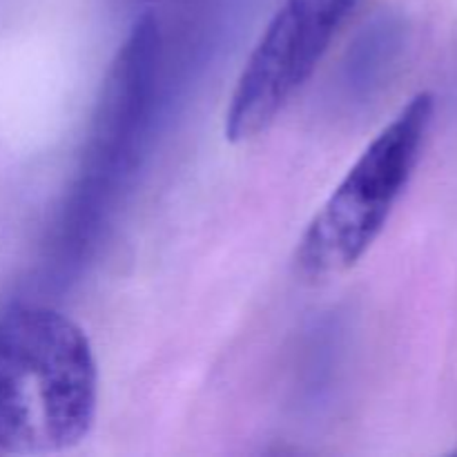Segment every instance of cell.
<instances>
[{
	"instance_id": "cell-2",
	"label": "cell",
	"mask_w": 457,
	"mask_h": 457,
	"mask_svg": "<svg viewBox=\"0 0 457 457\" xmlns=\"http://www.w3.org/2000/svg\"><path fill=\"white\" fill-rule=\"evenodd\" d=\"M433 119L436 96L420 92L366 145L299 237L293 257L299 279L324 284L366 257L413 179Z\"/></svg>"
},
{
	"instance_id": "cell-1",
	"label": "cell",
	"mask_w": 457,
	"mask_h": 457,
	"mask_svg": "<svg viewBox=\"0 0 457 457\" xmlns=\"http://www.w3.org/2000/svg\"><path fill=\"white\" fill-rule=\"evenodd\" d=\"M96 413L98 366L87 333L40 303L0 312V453L74 449Z\"/></svg>"
},
{
	"instance_id": "cell-4",
	"label": "cell",
	"mask_w": 457,
	"mask_h": 457,
	"mask_svg": "<svg viewBox=\"0 0 457 457\" xmlns=\"http://www.w3.org/2000/svg\"><path fill=\"white\" fill-rule=\"evenodd\" d=\"M360 0H284L237 79L223 132L248 143L266 132L311 80Z\"/></svg>"
},
{
	"instance_id": "cell-3",
	"label": "cell",
	"mask_w": 457,
	"mask_h": 457,
	"mask_svg": "<svg viewBox=\"0 0 457 457\" xmlns=\"http://www.w3.org/2000/svg\"><path fill=\"white\" fill-rule=\"evenodd\" d=\"M159 62V21L145 12L116 49L94 105L79 174L58 223L56 250L62 262L79 259L92 244L119 183L134 168L150 128Z\"/></svg>"
}]
</instances>
